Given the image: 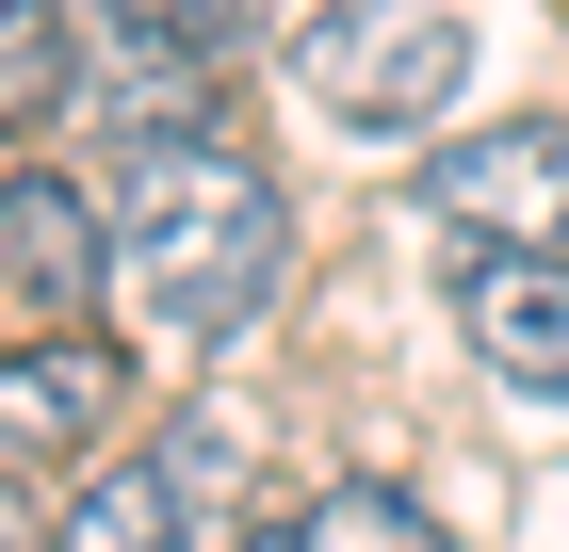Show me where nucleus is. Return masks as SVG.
Instances as JSON below:
<instances>
[{
	"instance_id": "11",
	"label": "nucleus",
	"mask_w": 569,
	"mask_h": 552,
	"mask_svg": "<svg viewBox=\"0 0 569 552\" xmlns=\"http://www.w3.org/2000/svg\"><path fill=\"white\" fill-rule=\"evenodd\" d=\"M228 552H293V520H244V536H228Z\"/></svg>"
},
{
	"instance_id": "5",
	"label": "nucleus",
	"mask_w": 569,
	"mask_h": 552,
	"mask_svg": "<svg viewBox=\"0 0 569 552\" xmlns=\"http://www.w3.org/2000/svg\"><path fill=\"white\" fill-rule=\"evenodd\" d=\"M423 228L439 244H505V260H569V114H472L423 147Z\"/></svg>"
},
{
	"instance_id": "2",
	"label": "nucleus",
	"mask_w": 569,
	"mask_h": 552,
	"mask_svg": "<svg viewBox=\"0 0 569 552\" xmlns=\"http://www.w3.org/2000/svg\"><path fill=\"white\" fill-rule=\"evenodd\" d=\"M244 49H261V0H82V98H66V114H82L114 163L196 147V130H228Z\"/></svg>"
},
{
	"instance_id": "1",
	"label": "nucleus",
	"mask_w": 569,
	"mask_h": 552,
	"mask_svg": "<svg viewBox=\"0 0 569 552\" xmlns=\"http://www.w3.org/2000/svg\"><path fill=\"white\" fill-rule=\"evenodd\" d=\"M293 293V195H277L261 147H147L114 163V325L163 341V358H228L244 325H277Z\"/></svg>"
},
{
	"instance_id": "4",
	"label": "nucleus",
	"mask_w": 569,
	"mask_h": 552,
	"mask_svg": "<svg viewBox=\"0 0 569 552\" xmlns=\"http://www.w3.org/2000/svg\"><path fill=\"white\" fill-rule=\"evenodd\" d=\"M147 439V374H131V325H49V341H0V504L33 488H82Z\"/></svg>"
},
{
	"instance_id": "6",
	"label": "nucleus",
	"mask_w": 569,
	"mask_h": 552,
	"mask_svg": "<svg viewBox=\"0 0 569 552\" xmlns=\"http://www.w3.org/2000/svg\"><path fill=\"white\" fill-rule=\"evenodd\" d=\"M114 309V195L82 163H0V341Z\"/></svg>"
},
{
	"instance_id": "7",
	"label": "nucleus",
	"mask_w": 569,
	"mask_h": 552,
	"mask_svg": "<svg viewBox=\"0 0 569 552\" xmlns=\"http://www.w3.org/2000/svg\"><path fill=\"white\" fill-rule=\"evenodd\" d=\"M456 341H472V374H488V390H521V407H569V260L456 244Z\"/></svg>"
},
{
	"instance_id": "3",
	"label": "nucleus",
	"mask_w": 569,
	"mask_h": 552,
	"mask_svg": "<svg viewBox=\"0 0 569 552\" xmlns=\"http://www.w3.org/2000/svg\"><path fill=\"white\" fill-rule=\"evenodd\" d=\"M277 66L358 147H439L456 98H472V17L456 0H309L293 33H277Z\"/></svg>"
},
{
	"instance_id": "10",
	"label": "nucleus",
	"mask_w": 569,
	"mask_h": 552,
	"mask_svg": "<svg viewBox=\"0 0 569 552\" xmlns=\"http://www.w3.org/2000/svg\"><path fill=\"white\" fill-rule=\"evenodd\" d=\"M293 552H439V520L407 504V488H375V471H342V488L293 504Z\"/></svg>"
},
{
	"instance_id": "8",
	"label": "nucleus",
	"mask_w": 569,
	"mask_h": 552,
	"mask_svg": "<svg viewBox=\"0 0 569 552\" xmlns=\"http://www.w3.org/2000/svg\"><path fill=\"white\" fill-rule=\"evenodd\" d=\"M33 552H212L196 536V520H179V488H163V455H114V471H82V488H66V520H49Z\"/></svg>"
},
{
	"instance_id": "9",
	"label": "nucleus",
	"mask_w": 569,
	"mask_h": 552,
	"mask_svg": "<svg viewBox=\"0 0 569 552\" xmlns=\"http://www.w3.org/2000/svg\"><path fill=\"white\" fill-rule=\"evenodd\" d=\"M82 98V0H0V147Z\"/></svg>"
}]
</instances>
